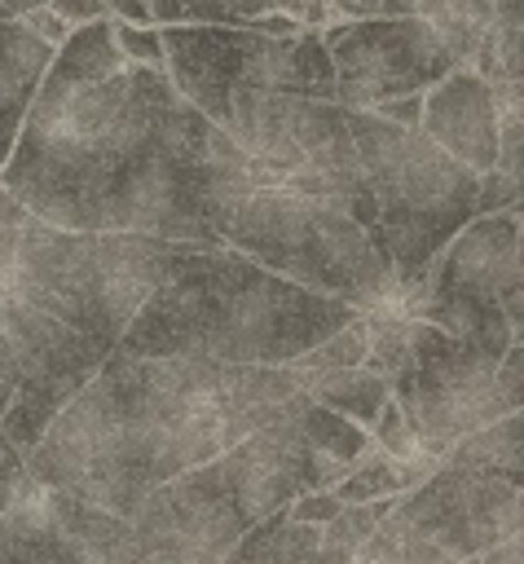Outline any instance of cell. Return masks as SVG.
<instances>
[{
  "mask_svg": "<svg viewBox=\"0 0 524 564\" xmlns=\"http://www.w3.org/2000/svg\"><path fill=\"white\" fill-rule=\"evenodd\" d=\"M189 216L211 247L357 308L396 286L370 242L379 212L339 101L264 84L207 101L189 150Z\"/></svg>",
  "mask_w": 524,
  "mask_h": 564,
  "instance_id": "cell-1",
  "label": "cell"
},
{
  "mask_svg": "<svg viewBox=\"0 0 524 564\" xmlns=\"http://www.w3.org/2000/svg\"><path fill=\"white\" fill-rule=\"evenodd\" d=\"M198 106L167 66L132 62L110 18L75 26L18 128L0 185L40 220L128 229L211 247L189 216V150Z\"/></svg>",
  "mask_w": 524,
  "mask_h": 564,
  "instance_id": "cell-2",
  "label": "cell"
},
{
  "mask_svg": "<svg viewBox=\"0 0 524 564\" xmlns=\"http://www.w3.org/2000/svg\"><path fill=\"white\" fill-rule=\"evenodd\" d=\"M299 397L286 366L110 352L44 427L26 476L128 520L150 489L211 463Z\"/></svg>",
  "mask_w": 524,
  "mask_h": 564,
  "instance_id": "cell-3",
  "label": "cell"
},
{
  "mask_svg": "<svg viewBox=\"0 0 524 564\" xmlns=\"http://www.w3.org/2000/svg\"><path fill=\"white\" fill-rule=\"evenodd\" d=\"M361 308L299 286L233 247H189L119 335V357L286 366Z\"/></svg>",
  "mask_w": 524,
  "mask_h": 564,
  "instance_id": "cell-4",
  "label": "cell"
},
{
  "mask_svg": "<svg viewBox=\"0 0 524 564\" xmlns=\"http://www.w3.org/2000/svg\"><path fill=\"white\" fill-rule=\"evenodd\" d=\"M189 247L128 229H66L40 220L0 185V286L110 344Z\"/></svg>",
  "mask_w": 524,
  "mask_h": 564,
  "instance_id": "cell-5",
  "label": "cell"
},
{
  "mask_svg": "<svg viewBox=\"0 0 524 564\" xmlns=\"http://www.w3.org/2000/svg\"><path fill=\"white\" fill-rule=\"evenodd\" d=\"M379 225L370 242L392 264L401 291H414L436 251L480 216V172L440 150L418 123H392L374 110H343Z\"/></svg>",
  "mask_w": 524,
  "mask_h": 564,
  "instance_id": "cell-6",
  "label": "cell"
},
{
  "mask_svg": "<svg viewBox=\"0 0 524 564\" xmlns=\"http://www.w3.org/2000/svg\"><path fill=\"white\" fill-rule=\"evenodd\" d=\"M159 31L172 84L198 110L251 84L335 101V66L317 26H299L295 35H260L225 22H163Z\"/></svg>",
  "mask_w": 524,
  "mask_h": 564,
  "instance_id": "cell-7",
  "label": "cell"
},
{
  "mask_svg": "<svg viewBox=\"0 0 524 564\" xmlns=\"http://www.w3.org/2000/svg\"><path fill=\"white\" fill-rule=\"evenodd\" d=\"M515 247L520 212H480L436 251L418 286L401 291L410 313L462 339L467 348L502 361L515 339L502 308L515 273Z\"/></svg>",
  "mask_w": 524,
  "mask_h": 564,
  "instance_id": "cell-8",
  "label": "cell"
},
{
  "mask_svg": "<svg viewBox=\"0 0 524 564\" xmlns=\"http://www.w3.org/2000/svg\"><path fill=\"white\" fill-rule=\"evenodd\" d=\"M317 31L330 48L335 101L343 110H374L383 101L427 93L449 70L467 66L423 18H343L321 22Z\"/></svg>",
  "mask_w": 524,
  "mask_h": 564,
  "instance_id": "cell-9",
  "label": "cell"
},
{
  "mask_svg": "<svg viewBox=\"0 0 524 564\" xmlns=\"http://www.w3.org/2000/svg\"><path fill=\"white\" fill-rule=\"evenodd\" d=\"M410 348H414V375L392 397L405 405L423 454L440 463V454L458 445L467 432L506 414L498 397V361L423 317L410 322Z\"/></svg>",
  "mask_w": 524,
  "mask_h": 564,
  "instance_id": "cell-10",
  "label": "cell"
},
{
  "mask_svg": "<svg viewBox=\"0 0 524 564\" xmlns=\"http://www.w3.org/2000/svg\"><path fill=\"white\" fill-rule=\"evenodd\" d=\"M247 529L251 520L238 516L194 467L150 489L123 529L84 564H220Z\"/></svg>",
  "mask_w": 524,
  "mask_h": 564,
  "instance_id": "cell-11",
  "label": "cell"
},
{
  "mask_svg": "<svg viewBox=\"0 0 524 564\" xmlns=\"http://www.w3.org/2000/svg\"><path fill=\"white\" fill-rule=\"evenodd\" d=\"M299 401L282 419H269L264 427L247 432L225 454H216L211 463L198 467L203 480L238 516H247L251 524L264 520V516H273L286 502H295L299 494L335 489V480L348 471V463H339L335 454H326L308 436V427L299 419Z\"/></svg>",
  "mask_w": 524,
  "mask_h": 564,
  "instance_id": "cell-12",
  "label": "cell"
},
{
  "mask_svg": "<svg viewBox=\"0 0 524 564\" xmlns=\"http://www.w3.org/2000/svg\"><path fill=\"white\" fill-rule=\"evenodd\" d=\"M392 511L440 551L458 560H480L489 546L524 524V489L476 467L436 463V471L405 489Z\"/></svg>",
  "mask_w": 524,
  "mask_h": 564,
  "instance_id": "cell-13",
  "label": "cell"
},
{
  "mask_svg": "<svg viewBox=\"0 0 524 564\" xmlns=\"http://www.w3.org/2000/svg\"><path fill=\"white\" fill-rule=\"evenodd\" d=\"M123 529V516L53 494L26 471L0 511V564H84Z\"/></svg>",
  "mask_w": 524,
  "mask_h": 564,
  "instance_id": "cell-14",
  "label": "cell"
},
{
  "mask_svg": "<svg viewBox=\"0 0 524 564\" xmlns=\"http://www.w3.org/2000/svg\"><path fill=\"white\" fill-rule=\"evenodd\" d=\"M396 498L374 502H343L326 524L291 520L286 507L255 520L220 564H348L370 529L392 511Z\"/></svg>",
  "mask_w": 524,
  "mask_h": 564,
  "instance_id": "cell-15",
  "label": "cell"
},
{
  "mask_svg": "<svg viewBox=\"0 0 524 564\" xmlns=\"http://www.w3.org/2000/svg\"><path fill=\"white\" fill-rule=\"evenodd\" d=\"M418 128L440 150H449L458 163H467L480 176L502 154L498 119H493V97H489V84H484V75L476 66H458V70H449L440 84H432L423 93Z\"/></svg>",
  "mask_w": 524,
  "mask_h": 564,
  "instance_id": "cell-16",
  "label": "cell"
},
{
  "mask_svg": "<svg viewBox=\"0 0 524 564\" xmlns=\"http://www.w3.org/2000/svg\"><path fill=\"white\" fill-rule=\"evenodd\" d=\"M53 53L57 44H48L35 26H26V18H0V163L18 141V128L40 93Z\"/></svg>",
  "mask_w": 524,
  "mask_h": 564,
  "instance_id": "cell-17",
  "label": "cell"
},
{
  "mask_svg": "<svg viewBox=\"0 0 524 564\" xmlns=\"http://www.w3.org/2000/svg\"><path fill=\"white\" fill-rule=\"evenodd\" d=\"M326 9H330V22L335 18H423L458 48L462 62H471L480 40L498 22L493 0H326Z\"/></svg>",
  "mask_w": 524,
  "mask_h": 564,
  "instance_id": "cell-18",
  "label": "cell"
},
{
  "mask_svg": "<svg viewBox=\"0 0 524 564\" xmlns=\"http://www.w3.org/2000/svg\"><path fill=\"white\" fill-rule=\"evenodd\" d=\"M467 66H476L489 84L502 150L520 145L524 141V26L493 22V31L480 40Z\"/></svg>",
  "mask_w": 524,
  "mask_h": 564,
  "instance_id": "cell-19",
  "label": "cell"
},
{
  "mask_svg": "<svg viewBox=\"0 0 524 564\" xmlns=\"http://www.w3.org/2000/svg\"><path fill=\"white\" fill-rule=\"evenodd\" d=\"M440 463L476 467L484 476H498L515 489H524V410H511L476 432H467L458 445L440 454Z\"/></svg>",
  "mask_w": 524,
  "mask_h": 564,
  "instance_id": "cell-20",
  "label": "cell"
},
{
  "mask_svg": "<svg viewBox=\"0 0 524 564\" xmlns=\"http://www.w3.org/2000/svg\"><path fill=\"white\" fill-rule=\"evenodd\" d=\"M295 388H299L304 397H313L317 405H326V410H335V414L361 423L365 432H370V423L379 419L383 401L392 397V383H387L370 361L343 366V370H326V375H308V379H299Z\"/></svg>",
  "mask_w": 524,
  "mask_h": 564,
  "instance_id": "cell-21",
  "label": "cell"
},
{
  "mask_svg": "<svg viewBox=\"0 0 524 564\" xmlns=\"http://www.w3.org/2000/svg\"><path fill=\"white\" fill-rule=\"evenodd\" d=\"M423 476H432L427 467L401 463L392 458L383 445L365 441V449L348 463V471L335 480V498L339 502H374V498H401L405 489H414Z\"/></svg>",
  "mask_w": 524,
  "mask_h": 564,
  "instance_id": "cell-22",
  "label": "cell"
},
{
  "mask_svg": "<svg viewBox=\"0 0 524 564\" xmlns=\"http://www.w3.org/2000/svg\"><path fill=\"white\" fill-rule=\"evenodd\" d=\"M154 22H225L251 26L260 13H295L304 22V0H145Z\"/></svg>",
  "mask_w": 524,
  "mask_h": 564,
  "instance_id": "cell-23",
  "label": "cell"
},
{
  "mask_svg": "<svg viewBox=\"0 0 524 564\" xmlns=\"http://www.w3.org/2000/svg\"><path fill=\"white\" fill-rule=\"evenodd\" d=\"M524 207V141L502 150L498 163L480 176V212H515Z\"/></svg>",
  "mask_w": 524,
  "mask_h": 564,
  "instance_id": "cell-24",
  "label": "cell"
},
{
  "mask_svg": "<svg viewBox=\"0 0 524 564\" xmlns=\"http://www.w3.org/2000/svg\"><path fill=\"white\" fill-rule=\"evenodd\" d=\"M110 31H114V44H119V48H123L132 62H145V66H167L159 22H154V26H137V22L110 18Z\"/></svg>",
  "mask_w": 524,
  "mask_h": 564,
  "instance_id": "cell-25",
  "label": "cell"
},
{
  "mask_svg": "<svg viewBox=\"0 0 524 564\" xmlns=\"http://www.w3.org/2000/svg\"><path fill=\"white\" fill-rule=\"evenodd\" d=\"M515 212H520V247H515V273H511V286H506L502 308H506L511 335L524 344V207H515Z\"/></svg>",
  "mask_w": 524,
  "mask_h": 564,
  "instance_id": "cell-26",
  "label": "cell"
},
{
  "mask_svg": "<svg viewBox=\"0 0 524 564\" xmlns=\"http://www.w3.org/2000/svg\"><path fill=\"white\" fill-rule=\"evenodd\" d=\"M343 502L335 498V489H313V494H299L295 502H286V516L291 520H308V524H326Z\"/></svg>",
  "mask_w": 524,
  "mask_h": 564,
  "instance_id": "cell-27",
  "label": "cell"
},
{
  "mask_svg": "<svg viewBox=\"0 0 524 564\" xmlns=\"http://www.w3.org/2000/svg\"><path fill=\"white\" fill-rule=\"evenodd\" d=\"M70 31L75 26H88V22H101V18H110V9H106V0H44Z\"/></svg>",
  "mask_w": 524,
  "mask_h": 564,
  "instance_id": "cell-28",
  "label": "cell"
},
{
  "mask_svg": "<svg viewBox=\"0 0 524 564\" xmlns=\"http://www.w3.org/2000/svg\"><path fill=\"white\" fill-rule=\"evenodd\" d=\"M22 471H26V458H22L9 441H0V511L13 502V489H18Z\"/></svg>",
  "mask_w": 524,
  "mask_h": 564,
  "instance_id": "cell-29",
  "label": "cell"
},
{
  "mask_svg": "<svg viewBox=\"0 0 524 564\" xmlns=\"http://www.w3.org/2000/svg\"><path fill=\"white\" fill-rule=\"evenodd\" d=\"M22 18H26V26H35V31H40L48 44H62V40L70 35V26H66V22H62V18H57L48 4H35V9H31V13H22Z\"/></svg>",
  "mask_w": 524,
  "mask_h": 564,
  "instance_id": "cell-30",
  "label": "cell"
},
{
  "mask_svg": "<svg viewBox=\"0 0 524 564\" xmlns=\"http://www.w3.org/2000/svg\"><path fill=\"white\" fill-rule=\"evenodd\" d=\"M374 115H383V119H392V123H418V119H423V93L383 101V106H374Z\"/></svg>",
  "mask_w": 524,
  "mask_h": 564,
  "instance_id": "cell-31",
  "label": "cell"
},
{
  "mask_svg": "<svg viewBox=\"0 0 524 564\" xmlns=\"http://www.w3.org/2000/svg\"><path fill=\"white\" fill-rule=\"evenodd\" d=\"M480 564H524V524H520L511 538H502L498 546H489V551L480 555Z\"/></svg>",
  "mask_w": 524,
  "mask_h": 564,
  "instance_id": "cell-32",
  "label": "cell"
},
{
  "mask_svg": "<svg viewBox=\"0 0 524 564\" xmlns=\"http://www.w3.org/2000/svg\"><path fill=\"white\" fill-rule=\"evenodd\" d=\"M502 26H524V0H493Z\"/></svg>",
  "mask_w": 524,
  "mask_h": 564,
  "instance_id": "cell-33",
  "label": "cell"
},
{
  "mask_svg": "<svg viewBox=\"0 0 524 564\" xmlns=\"http://www.w3.org/2000/svg\"><path fill=\"white\" fill-rule=\"evenodd\" d=\"M35 4H44V0H0V18H22V13H31Z\"/></svg>",
  "mask_w": 524,
  "mask_h": 564,
  "instance_id": "cell-34",
  "label": "cell"
}]
</instances>
